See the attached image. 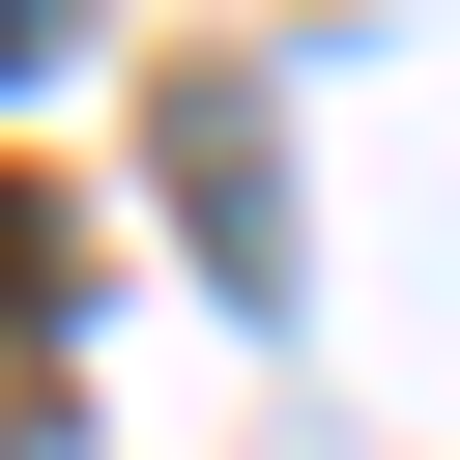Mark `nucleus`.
Listing matches in <instances>:
<instances>
[{
  "instance_id": "f257e3e1",
  "label": "nucleus",
  "mask_w": 460,
  "mask_h": 460,
  "mask_svg": "<svg viewBox=\"0 0 460 460\" xmlns=\"http://www.w3.org/2000/svg\"><path fill=\"white\" fill-rule=\"evenodd\" d=\"M29 431H58V230L0 201V460H29Z\"/></svg>"
},
{
  "instance_id": "f03ea898",
  "label": "nucleus",
  "mask_w": 460,
  "mask_h": 460,
  "mask_svg": "<svg viewBox=\"0 0 460 460\" xmlns=\"http://www.w3.org/2000/svg\"><path fill=\"white\" fill-rule=\"evenodd\" d=\"M29 29H58V0H0V58H29Z\"/></svg>"
}]
</instances>
